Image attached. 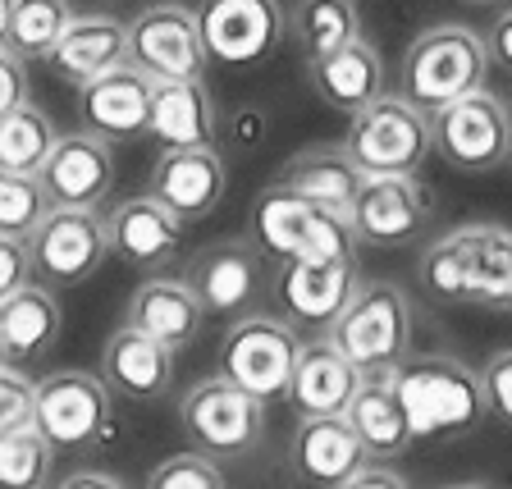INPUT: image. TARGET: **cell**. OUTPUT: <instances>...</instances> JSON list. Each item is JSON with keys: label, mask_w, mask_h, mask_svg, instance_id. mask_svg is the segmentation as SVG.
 Returning a JSON list of instances; mask_svg holds the SVG:
<instances>
[{"label": "cell", "mask_w": 512, "mask_h": 489, "mask_svg": "<svg viewBox=\"0 0 512 489\" xmlns=\"http://www.w3.org/2000/svg\"><path fill=\"white\" fill-rule=\"evenodd\" d=\"M394 389L403 398L412 439H458L490 412L480 371L458 357H403L394 366Z\"/></svg>", "instance_id": "1"}, {"label": "cell", "mask_w": 512, "mask_h": 489, "mask_svg": "<svg viewBox=\"0 0 512 489\" xmlns=\"http://www.w3.org/2000/svg\"><path fill=\"white\" fill-rule=\"evenodd\" d=\"M490 74V46L467 23H439V28L416 32V42L403 51L398 69V96L412 106L435 115L439 106L458 101V96L485 87Z\"/></svg>", "instance_id": "2"}, {"label": "cell", "mask_w": 512, "mask_h": 489, "mask_svg": "<svg viewBox=\"0 0 512 489\" xmlns=\"http://www.w3.org/2000/svg\"><path fill=\"white\" fill-rule=\"evenodd\" d=\"M343 151L357 160L362 174H416L435 151L430 115L398 92H380L371 106L352 110Z\"/></svg>", "instance_id": "3"}, {"label": "cell", "mask_w": 512, "mask_h": 489, "mask_svg": "<svg viewBox=\"0 0 512 489\" xmlns=\"http://www.w3.org/2000/svg\"><path fill=\"white\" fill-rule=\"evenodd\" d=\"M252 243L256 252H270L275 261H293V256H339L357 252L348 215L325 211V206L307 202L298 192H288L284 183H270L252 206Z\"/></svg>", "instance_id": "4"}, {"label": "cell", "mask_w": 512, "mask_h": 489, "mask_svg": "<svg viewBox=\"0 0 512 489\" xmlns=\"http://www.w3.org/2000/svg\"><path fill=\"white\" fill-rule=\"evenodd\" d=\"M430 142L439 160L462 174H490L512 160V110L503 96L476 92L448 101L430 115Z\"/></svg>", "instance_id": "5"}, {"label": "cell", "mask_w": 512, "mask_h": 489, "mask_svg": "<svg viewBox=\"0 0 512 489\" xmlns=\"http://www.w3.org/2000/svg\"><path fill=\"white\" fill-rule=\"evenodd\" d=\"M330 339L366 371H394L412 348V302L398 284L375 279L352 293L343 316L330 325Z\"/></svg>", "instance_id": "6"}, {"label": "cell", "mask_w": 512, "mask_h": 489, "mask_svg": "<svg viewBox=\"0 0 512 489\" xmlns=\"http://www.w3.org/2000/svg\"><path fill=\"white\" fill-rule=\"evenodd\" d=\"M179 426H183V435L192 439V448L211 453L215 462H234V458H247V453L261 444L266 403L252 398L247 389H238L234 380L211 375V380H197L188 394H183Z\"/></svg>", "instance_id": "7"}, {"label": "cell", "mask_w": 512, "mask_h": 489, "mask_svg": "<svg viewBox=\"0 0 512 489\" xmlns=\"http://www.w3.org/2000/svg\"><path fill=\"white\" fill-rule=\"evenodd\" d=\"M37 430L51 439V448H96L115 439V394L101 375L87 371H55L37 384Z\"/></svg>", "instance_id": "8"}, {"label": "cell", "mask_w": 512, "mask_h": 489, "mask_svg": "<svg viewBox=\"0 0 512 489\" xmlns=\"http://www.w3.org/2000/svg\"><path fill=\"white\" fill-rule=\"evenodd\" d=\"M298 334L275 316H238L220 339V375L234 380L261 403L288 398L293 362H298Z\"/></svg>", "instance_id": "9"}, {"label": "cell", "mask_w": 512, "mask_h": 489, "mask_svg": "<svg viewBox=\"0 0 512 489\" xmlns=\"http://www.w3.org/2000/svg\"><path fill=\"white\" fill-rule=\"evenodd\" d=\"M32 279L46 288H74L106 266L110 238L106 215L78 211V206H51L28 234Z\"/></svg>", "instance_id": "10"}, {"label": "cell", "mask_w": 512, "mask_h": 489, "mask_svg": "<svg viewBox=\"0 0 512 489\" xmlns=\"http://www.w3.org/2000/svg\"><path fill=\"white\" fill-rule=\"evenodd\" d=\"M348 224L357 247H375V252L412 247L430 224V192L416 183V174H366Z\"/></svg>", "instance_id": "11"}, {"label": "cell", "mask_w": 512, "mask_h": 489, "mask_svg": "<svg viewBox=\"0 0 512 489\" xmlns=\"http://www.w3.org/2000/svg\"><path fill=\"white\" fill-rule=\"evenodd\" d=\"M357 288H362L357 252H339V256H293V261H279V275L270 293H275L279 311L293 325L330 330Z\"/></svg>", "instance_id": "12"}, {"label": "cell", "mask_w": 512, "mask_h": 489, "mask_svg": "<svg viewBox=\"0 0 512 489\" xmlns=\"http://www.w3.org/2000/svg\"><path fill=\"white\" fill-rule=\"evenodd\" d=\"M197 28L215 64L247 69L279 51L288 37V14L279 10V0H202Z\"/></svg>", "instance_id": "13"}, {"label": "cell", "mask_w": 512, "mask_h": 489, "mask_svg": "<svg viewBox=\"0 0 512 489\" xmlns=\"http://www.w3.org/2000/svg\"><path fill=\"white\" fill-rule=\"evenodd\" d=\"M206 42L197 28V10L160 0L147 5L128 23V64H138L151 83L160 78H202L206 74Z\"/></svg>", "instance_id": "14"}, {"label": "cell", "mask_w": 512, "mask_h": 489, "mask_svg": "<svg viewBox=\"0 0 512 489\" xmlns=\"http://www.w3.org/2000/svg\"><path fill=\"white\" fill-rule=\"evenodd\" d=\"M42 188L51 206H78V211H101V202L115 188V151L96 133H60L42 165Z\"/></svg>", "instance_id": "15"}, {"label": "cell", "mask_w": 512, "mask_h": 489, "mask_svg": "<svg viewBox=\"0 0 512 489\" xmlns=\"http://www.w3.org/2000/svg\"><path fill=\"white\" fill-rule=\"evenodd\" d=\"M224 183H229V174H224V156L215 147H165L151 165L147 192L170 206L183 224H192L220 206Z\"/></svg>", "instance_id": "16"}, {"label": "cell", "mask_w": 512, "mask_h": 489, "mask_svg": "<svg viewBox=\"0 0 512 489\" xmlns=\"http://www.w3.org/2000/svg\"><path fill=\"white\" fill-rule=\"evenodd\" d=\"M147 110H151V78L128 60L78 87V119H83L87 133L106 142L142 138L147 133Z\"/></svg>", "instance_id": "17"}, {"label": "cell", "mask_w": 512, "mask_h": 489, "mask_svg": "<svg viewBox=\"0 0 512 489\" xmlns=\"http://www.w3.org/2000/svg\"><path fill=\"white\" fill-rule=\"evenodd\" d=\"M106 238L110 256H119L124 266L160 270L170 266L174 252L183 247V220L165 202H156L151 192H142V197H124L119 206H110Z\"/></svg>", "instance_id": "18"}, {"label": "cell", "mask_w": 512, "mask_h": 489, "mask_svg": "<svg viewBox=\"0 0 512 489\" xmlns=\"http://www.w3.org/2000/svg\"><path fill=\"white\" fill-rule=\"evenodd\" d=\"M188 284L197 288L206 316H220V320L247 316L256 293H261V256H256V243H247V238L211 243L192 261Z\"/></svg>", "instance_id": "19"}, {"label": "cell", "mask_w": 512, "mask_h": 489, "mask_svg": "<svg viewBox=\"0 0 512 489\" xmlns=\"http://www.w3.org/2000/svg\"><path fill=\"white\" fill-rule=\"evenodd\" d=\"M288 462L307 485L339 489L348 476L371 462L366 444L348 426V416H302L293 439H288Z\"/></svg>", "instance_id": "20"}, {"label": "cell", "mask_w": 512, "mask_h": 489, "mask_svg": "<svg viewBox=\"0 0 512 489\" xmlns=\"http://www.w3.org/2000/svg\"><path fill=\"white\" fill-rule=\"evenodd\" d=\"M101 380L110 384L115 398L128 403H156L174 384V348L156 343L151 334L119 325L101 348Z\"/></svg>", "instance_id": "21"}, {"label": "cell", "mask_w": 512, "mask_h": 489, "mask_svg": "<svg viewBox=\"0 0 512 489\" xmlns=\"http://www.w3.org/2000/svg\"><path fill=\"white\" fill-rule=\"evenodd\" d=\"M362 384V366L325 334L298 348L293 362V380H288V403L302 416H343Z\"/></svg>", "instance_id": "22"}, {"label": "cell", "mask_w": 512, "mask_h": 489, "mask_svg": "<svg viewBox=\"0 0 512 489\" xmlns=\"http://www.w3.org/2000/svg\"><path fill=\"white\" fill-rule=\"evenodd\" d=\"M124 325L133 330L151 334L156 343L165 348L183 352L188 343H197L206 325V307L197 298V288L188 279H174V275H156V279H142L128 298V311H124Z\"/></svg>", "instance_id": "23"}, {"label": "cell", "mask_w": 512, "mask_h": 489, "mask_svg": "<svg viewBox=\"0 0 512 489\" xmlns=\"http://www.w3.org/2000/svg\"><path fill=\"white\" fill-rule=\"evenodd\" d=\"M307 83L330 110L352 115V110L371 106L375 96L384 92V55L375 51V42L352 37V42L307 60Z\"/></svg>", "instance_id": "24"}, {"label": "cell", "mask_w": 512, "mask_h": 489, "mask_svg": "<svg viewBox=\"0 0 512 489\" xmlns=\"http://www.w3.org/2000/svg\"><path fill=\"white\" fill-rule=\"evenodd\" d=\"M147 133L160 147H215L220 115L202 78H160L151 83Z\"/></svg>", "instance_id": "25"}, {"label": "cell", "mask_w": 512, "mask_h": 489, "mask_svg": "<svg viewBox=\"0 0 512 489\" xmlns=\"http://www.w3.org/2000/svg\"><path fill=\"white\" fill-rule=\"evenodd\" d=\"M128 60V23L110 19V14H74V23L64 28L55 51L46 55L51 74L69 87H83L101 78L106 69Z\"/></svg>", "instance_id": "26"}, {"label": "cell", "mask_w": 512, "mask_h": 489, "mask_svg": "<svg viewBox=\"0 0 512 489\" xmlns=\"http://www.w3.org/2000/svg\"><path fill=\"white\" fill-rule=\"evenodd\" d=\"M343 416H348V426L366 444V453L380 462L403 458L407 448L416 444L412 426H407V412H403V398L394 389V371H366Z\"/></svg>", "instance_id": "27"}, {"label": "cell", "mask_w": 512, "mask_h": 489, "mask_svg": "<svg viewBox=\"0 0 512 489\" xmlns=\"http://www.w3.org/2000/svg\"><path fill=\"white\" fill-rule=\"evenodd\" d=\"M60 302L46 284H23L10 298H0V343H5V362L23 366L37 362L60 343Z\"/></svg>", "instance_id": "28"}, {"label": "cell", "mask_w": 512, "mask_h": 489, "mask_svg": "<svg viewBox=\"0 0 512 489\" xmlns=\"http://www.w3.org/2000/svg\"><path fill=\"white\" fill-rule=\"evenodd\" d=\"M362 179L366 174L357 170V160H352L343 147H330V142L298 151V156L279 170V183H284L288 192H298V197L325 206V211H339V215L352 211Z\"/></svg>", "instance_id": "29"}, {"label": "cell", "mask_w": 512, "mask_h": 489, "mask_svg": "<svg viewBox=\"0 0 512 489\" xmlns=\"http://www.w3.org/2000/svg\"><path fill=\"white\" fill-rule=\"evenodd\" d=\"M471 256H476V224H462L421 252L416 279L435 307H462L471 298Z\"/></svg>", "instance_id": "30"}, {"label": "cell", "mask_w": 512, "mask_h": 489, "mask_svg": "<svg viewBox=\"0 0 512 489\" xmlns=\"http://www.w3.org/2000/svg\"><path fill=\"white\" fill-rule=\"evenodd\" d=\"M352 37H362L357 0H298L288 14V42L298 46L302 60H316Z\"/></svg>", "instance_id": "31"}, {"label": "cell", "mask_w": 512, "mask_h": 489, "mask_svg": "<svg viewBox=\"0 0 512 489\" xmlns=\"http://www.w3.org/2000/svg\"><path fill=\"white\" fill-rule=\"evenodd\" d=\"M467 302L485 311H512V229L503 224H476Z\"/></svg>", "instance_id": "32"}, {"label": "cell", "mask_w": 512, "mask_h": 489, "mask_svg": "<svg viewBox=\"0 0 512 489\" xmlns=\"http://www.w3.org/2000/svg\"><path fill=\"white\" fill-rule=\"evenodd\" d=\"M55 124L42 106H14L10 115H0V170H14V174H42L46 156L55 147Z\"/></svg>", "instance_id": "33"}, {"label": "cell", "mask_w": 512, "mask_h": 489, "mask_svg": "<svg viewBox=\"0 0 512 489\" xmlns=\"http://www.w3.org/2000/svg\"><path fill=\"white\" fill-rule=\"evenodd\" d=\"M69 23H74V5L69 0H14L5 46L14 55H23V60H46Z\"/></svg>", "instance_id": "34"}, {"label": "cell", "mask_w": 512, "mask_h": 489, "mask_svg": "<svg viewBox=\"0 0 512 489\" xmlns=\"http://www.w3.org/2000/svg\"><path fill=\"white\" fill-rule=\"evenodd\" d=\"M55 448L37 430V421L0 435V489H46Z\"/></svg>", "instance_id": "35"}, {"label": "cell", "mask_w": 512, "mask_h": 489, "mask_svg": "<svg viewBox=\"0 0 512 489\" xmlns=\"http://www.w3.org/2000/svg\"><path fill=\"white\" fill-rule=\"evenodd\" d=\"M46 211H51V202H46V188L37 174L0 170V234L28 238Z\"/></svg>", "instance_id": "36"}, {"label": "cell", "mask_w": 512, "mask_h": 489, "mask_svg": "<svg viewBox=\"0 0 512 489\" xmlns=\"http://www.w3.org/2000/svg\"><path fill=\"white\" fill-rule=\"evenodd\" d=\"M147 489H229L224 471L211 453L192 448V453H174V458L156 462L147 476Z\"/></svg>", "instance_id": "37"}, {"label": "cell", "mask_w": 512, "mask_h": 489, "mask_svg": "<svg viewBox=\"0 0 512 489\" xmlns=\"http://www.w3.org/2000/svg\"><path fill=\"white\" fill-rule=\"evenodd\" d=\"M32 412H37V384H32L14 362H5L0 366V435L28 426Z\"/></svg>", "instance_id": "38"}, {"label": "cell", "mask_w": 512, "mask_h": 489, "mask_svg": "<svg viewBox=\"0 0 512 489\" xmlns=\"http://www.w3.org/2000/svg\"><path fill=\"white\" fill-rule=\"evenodd\" d=\"M480 389H485V403L499 416L503 426H512V348L494 352L490 362L480 366Z\"/></svg>", "instance_id": "39"}, {"label": "cell", "mask_w": 512, "mask_h": 489, "mask_svg": "<svg viewBox=\"0 0 512 489\" xmlns=\"http://www.w3.org/2000/svg\"><path fill=\"white\" fill-rule=\"evenodd\" d=\"M32 284V252L28 238L0 234V298H10L14 288Z\"/></svg>", "instance_id": "40"}, {"label": "cell", "mask_w": 512, "mask_h": 489, "mask_svg": "<svg viewBox=\"0 0 512 489\" xmlns=\"http://www.w3.org/2000/svg\"><path fill=\"white\" fill-rule=\"evenodd\" d=\"M23 101H28V60L0 46V115H10Z\"/></svg>", "instance_id": "41"}, {"label": "cell", "mask_w": 512, "mask_h": 489, "mask_svg": "<svg viewBox=\"0 0 512 489\" xmlns=\"http://www.w3.org/2000/svg\"><path fill=\"white\" fill-rule=\"evenodd\" d=\"M485 46H490V64H499V69H508L512 74V5L508 10H499V19L490 23Z\"/></svg>", "instance_id": "42"}, {"label": "cell", "mask_w": 512, "mask_h": 489, "mask_svg": "<svg viewBox=\"0 0 512 489\" xmlns=\"http://www.w3.org/2000/svg\"><path fill=\"white\" fill-rule=\"evenodd\" d=\"M339 489H412L403 480V471H389V467H371V462H366L362 471H357V476H348L343 480Z\"/></svg>", "instance_id": "43"}, {"label": "cell", "mask_w": 512, "mask_h": 489, "mask_svg": "<svg viewBox=\"0 0 512 489\" xmlns=\"http://www.w3.org/2000/svg\"><path fill=\"white\" fill-rule=\"evenodd\" d=\"M55 489H128V485L119 476H110V471H69Z\"/></svg>", "instance_id": "44"}, {"label": "cell", "mask_w": 512, "mask_h": 489, "mask_svg": "<svg viewBox=\"0 0 512 489\" xmlns=\"http://www.w3.org/2000/svg\"><path fill=\"white\" fill-rule=\"evenodd\" d=\"M10 5L14 0H0V46H5V28H10Z\"/></svg>", "instance_id": "45"}, {"label": "cell", "mask_w": 512, "mask_h": 489, "mask_svg": "<svg viewBox=\"0 0 512 489\" xmlns=\"http://www.w3.org/2000/svg\"><path fill=\"white\" fill-rule=\"evenodd\" d=\"M444 489H490V485H476V480H462V485H444Z\"/></svg>", "instance_id": "46"}, {"label": "cell", "mask_w": 512, "mask_h": 489, "mask_svg": "<svg viewBox=\"0 0 512 489\" xmlns=\"http://www.w3.org/2000/svg\"><path fill=\"white\" fill-rule=\"evenodd\" d=\"M462 5H499V0H462Z\"/></svg>", "instance_id": "47"}, {"label": "cell", "mask_w": 512, "mask_h": 489, "mask_svg": "<svg viewBox=\"0 0 512 489\" xmlns=\"http://www.w3.org/2000/svg\"><path fill=\"white\" fill-rule=\"evenodd\" d=\"M0 366H5V343H0Z\"/></svg>", "instance_id": "48"}, {"label": "cell", "mask_w": 512, "mask_h": 489, "mask_svg": "<svg viewBox=\"0 0 512 489\" xmlns=\"http://www.w3.org/2000/svg\"><path fill=\"white\" fill-rule=\"evenodd\" d=\"M508 110H512V106H508Z\"/></svg>", "instance_id": "49"}]
</instances>
